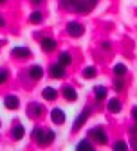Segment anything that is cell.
<instances>
[{"mask_svg": "<svg viewBox=\"0 0 137 151\" xmlns=\"http://www.w3.org/2000/svg\"><path fill=\"white\" fill-rule=\"evenodd\" d=\"M115 90H123V81H119V79L115 81Z\"/></svg>", "mask_w": 137, "mask_h": 151, "instance_id": "26", "label": "cell"}, {"mask_svg": "<svg viewBox=\"0 0 137 151\" xmlns=\"http://www.w3.org/2000/svg\"><path fill=\"white\" fill-rule=\"evenodd\" d=\"M42 47H43L45 52H51V50L56 49V42L52 40V38H43V40H42Z\"/></svg>", "mask_w": 137, "mask_h": 151, "instance_id": "12", "label": "cell"}, {"mask_svg": "<svg viewBox=\"0 0 137 151\" xmlns=\"http://www.w3.org/2000/svg\"><path fill=\"white\" fill-rule=\"evenodd\" d=\"M4 104H6V108H9V110H16L18 104H20V101H18L16 96H7V97L4 99Z\"/></svg>", "mask_w": 137, "mask_h": 151, "instance_id": "6", "label": "cell"}, {"mask_svg": "<svg viewBox=\"0 0 137 151\" xmlns=\"http://www.w3.org/2000/svg\"><path fill=\"white\" fill-rule=\"evenodd\" d=\"M24 133H25V131H24V126L16 124V126H14V129H13V137H14L16 140H20V139L24 137Z\"/></svg>", "mask_w": 137, "mask_h": 151, "instance_id": "17", "label": "cell"}, {"mask_svg": "<svg viewBox=\"0 0 137 151\" xmlns=\"http://www.w3.org/2000/svg\"><path fill=\"white\" fill-rule=\"evenodd\" d=\"M51 76H52V78H63V76H65V67L60 65V63L52 65L51 67Z\"/></svg>", "mask_w": 137, "mask_h": 151, "instance_id": "7", "label": "cell"}, {"mask_svg": "<svg viewBox=\"0 0 137 151\" xmlns=\"http://www.w3.org/2000/svg\"><path fill=\"white\" fill-rule=\"evenodd\" d=\"M63 96H65L67 101H76L78 99V93L72 86H63Z\"/></svg>", "mask_w": 137, "mask_h": 151, "instance_id": "10", "label": "cell"}, {"mask_svg": "<svg viewBox=\"0 0 137 151\" xmlns=\"http://www.w3.org/2000/svg\"><path fill=\"white\" fill-rule=\"evenodd\" d=\"M88 137H92L96 142H99V144H107V133L103 131V128H92L88 131Z\"/></svg>", "mask_w": 137, "mask_h": 151, "instance_id": "2", "label": "cell"}, {"mask_svg": "<svg viewBox=\"0 0 137 151\" xmlns=\"http://www.w3.org/2000/svg\"><path fill=\"white\" fill-rule=\"evenodd\" d=\"M42 18H43V16H42L40 11H34V13L31 14V22H33V24H40V22H42Z\"/></svg>", "mask_w": 137, "mask_h": 151, "instance_id": "21", "label": "cell"}, {"mask_svg": "<svg viewBox=\"0 0 137 151\" xmlns=\"http://www.w3.org/2000/svg\"><path fill=\"white\" fill-rule=\"evenodd\" d=\"M33 137H34L36 142H40V144L45 146V131H43L42 128H36V129L33 131Z\"/></svg>", "mask_w": 137, "mask_h": 151, "instance_id": "13", "label": "cell"}, {"mask_svg": "<svg viewBox=\"0 0 137 151\" xmlns=\"http://www.w3.org/2000/svg\"><path fill=\"white\" fill-rule=\"evenodd\" d=\"M4 2H6V0H0V4H4Z\"/></svg>", "mask_w": 137, "mask_h": 151, "instance_id": "30", "label": "cell"}, {"mask_svg": "<svg viewBox=\"0 0 137 151\" xmlns=\"http://www.w3.org/2000/svg\"><path fill=\"white\" fill-rule=\"evenodd\" d=\"M97 4V0H72V6L78 13H90L94 6Z\"/></svg>", "mask_w": 137, "mask_h": 151, "instance_id": "1", "label": "cell"}, {"mask_svg": "<svg viewBox=\"0 0 137 151\" xmlns=\"http://www.w3.org/2000/svg\"><path fill=\"white\" fill-rule=\"evenodd\" d=\"M42 111H43V106H42V104H38V103H33V104L29 106V115H31V117L42 115Z\"/></svg>", "mask_w": 137, "mask_h": 151, "instance_id": "11", "label": "cell"}, {"mask_svg": "<svg viewBox=\"0 0 137 151\" xmlns=\"http://www.w3.org/2000/svg\"><path fill=\"white\" fill-rule=\"evenodd\" d=\"M51 119H52V122H56V124H63V122H65V113H63L60 108H54V110L51 111Z\"/></svg>", "mask_w": 137, "mask_h": 151, "instance_id": "4", "label": "cell"}, {"mask_svg": "<svg viewBox=\"0 0 137 151\" xmlns=\"http://www.w3.org/2000/svg\"><path fill=\"white\" fill-rule=\"evenodd\" d=\"M83 31H85L83 25H81V24H78V22H69V25H67V32H69L70 36H74V38L81 36Z\"/></svg>", "mask_w": 137, "mask_h": 151, "instance_id": "3", "label": "cell"}, {"mask_svg": "<svg viewBox=\"0 0 137 151\" xmlns=\"http://www.w3.org/2000/svg\"><path fill=\"white\" fill-rule=\"evenodd\" d=\"M56 97H58V92H56L54 88H51V86L43 88V99H47V101H54Z\"/></svg>", "mask_w": 137, "mask_h": 151, "instance_id": "14", "label": "cell"}, {"mask_svg": "<svg viewBox=\"0 0 137 151\" xmlns=\"http://www.w3.org/2000/svg\"><path fill=\"white\" fill-rule=\"evenodd\" d=\"M114 74H115V76H125V74H126V65L117 63V65L114 67Z\"/></svg>", "mask_w": 137, "mask_h": 151, "instance_id": "20", "label": "cell"}, {"mask_svg": "<svg viewBox=\"0 0 137 151\" xmlns=\"http://www.w3.org/2000/svg\"><path fill=\"white\" fill-rule=\"evenodd\" d=\"M94 93H96V97L101 101V99L107 97V88H105V86H96V88H94Z\"/></svg>", "mask_w": 137, "mask_h": 151, "instance_id": "18", "label": "cell"}, {"mask_svg": "<svg viewBox=\"0 0 137 151\" xmlns=\"http://www.w3.org/2000/svg\"><path fill=\"white\" fill-rule=\"evenodd\" d=\"M4 24H6V22L2 20V16H0V27H4Z\"/></svg>", "mask_w": 137, "mask_h": 151, "instance_id": "28", "label": "cell"}, {"mask_svg": "<svg viewBox=\"0 0 137 151\" xmlns=\"http://www.w3.org/2000/svg\"><path fill=\"white\" fill-rule=\"evenodd\" d=\"M96 74H97V70H96L94 67H87V68L83 70V78L92 79V78H96Z\"/></svg>", "mask_w": 137, "mask_h": 151, "instance_id": "19", "label": "cell"}, {"mask_svg": "<svg viewBox=\"0 0 137 151\" xmlns=\"http://www.w3.org/2000/svg\"><path fill=\"white\" fill-rule=\"evenodd\" d=\"M81 149H92V144L88 140H81L80 144H78V151H81Z\"/></svg>", "mask_w": 137, "mask_h": 151, "instance_id": "22", "label": "cell"}, {"mask_svg": "<svg viewBox=\"0 0 137 151\" xmlns=\"http://www.w3.org/2000/svg\"><path fill=\"white\" fill-rule=\"evenodd\" d=\"M54 137H56V133H54V131H45V144L52 142V140H54Z\"/></svg>", "mask_w": 137, "mask_h": 151, "instance_id": "23", "label": "cell"}, {"mask_svg": "<svg viewBox=\"0 0 137 151\" xmlns=\"http://www.w3.org/2000/svg\"><path fill=\"white\" fill-rule=\"evenodd\" d=\"M88 113H90V110L87 108V110H85V111L81 113V115H80V117H78V119H76V122H74V128H72L74 131H78V129H80V128H81V126L85 124V121L88 119Z\"/></svg>", "mask_w": 137, "mask_h": 151, "instance_id": "5", "label": "cell"}, {"mask_svg": "<svg viewBox=\"0 0 137 151\" xmlns=\"http://www.w3.org/2000/svg\"><path fill=\"white\" fill-rule=\"evenodd\" d=\"M132 115H133V119H135V121H137V106H135V108H133V110H132Z\"/></svg>", "mask_w": 137, "mask_h": 151, "instance_id": "27", "label": "cell"}, {"mask_svg": "<svg viewBox=\"0 0 137 151\" xmlns=\"http://www.w3.org/2000/svg\"><path fill=\"white\" fill-rule=\"evenodd\" d=\"M33 2H34V4H40V2H43V0H33Z\"/></svg>", "mask_w": 137, "mask_h": 151, "instance_id": "29", "label": "cell"}, {"mask_svg": "<svg viewBox=\"0 0 137 151\" xmlns=\"http://www.w3.org/2000/svg\"><path fill=\"white\" fill-rule=\"evenodd\" d=\"M13 54L16 56V58H29L31 56V50L27 47H14L13 49Z\"/></svg>", "mask_w": 137, "mask_h": 151, "instance_id": "8", "label": "cell"}, {"mask_svg": "<svg viewBox=\"0 0 137 151\" xmlns=\"http://www.w3.org/2000/svg\"><path fill=\"white\" fill-rule=\"evenodd\" d=\"M29 76H31L33 79H42V76H43V68H42L40 65H34V67H31Z\"/></svg>", "mask_w": 137, "mask_h": 151, "instance_id": "9", "label": "cell"}, {"mask_svg": "<svg viewBox=\"0 0 137 151\" xmlns=\"http://www.w3.org/2000/svg\"><path fill=\"white\" fill-rule=\"evenodd\" d=\"M108 111L119 113V111H121V103L117 101V99H110V101H108Z\"/></svg>", "mask_w": 137, "mask_h": 151, "instance_id": "15", "label": "cell"}, {"mask_svg": "<svg viewBox=\"0 0 137 151\" xmlns=\"http://www.w3.org/2000/svg\"><path fill=\"white\" fill-rule=\"evenodd\" d=\"M72 63V58H70V54L69 52H63V54H60V65H63V67H69Z\"/></svg>", "mask_w": 137, "mask_h": 151, "instance_id": "16", "label": "cell"}, {"mask_svg": "<svg viewBox=\"0 0 137 151\" xmlns=\"http://www.w3.org/2000/svg\"><path fill=\"white\" fill-rule=\"evenodd\" d=\"M128 146H126V142H115L114 144V149H126Z\"/></svg>", "mask_w": 137, "mask_h": 151, "instance_id": "25", "label": "cell"}, {"mask_svg": "<svg viewBox=\"0 0 137 151\" xmlns=\"http://www.w3.org/2000/svg\"><path fill=\"white\" fill-rule=\"evenodd\" d=\"M7 81V70H0V85H4Z\"/></svg>", "mask_w": 137, "mask_h": 151, "instance_id": "24", "label": "cell"}]
</instances>
